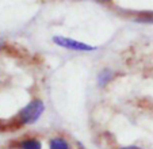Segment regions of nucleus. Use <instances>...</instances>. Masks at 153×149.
<instances>
[{"instance_id":"obj_9","label":"nucleus","mask_w":153,"mask_h":149,"mask_svg":"<svg viewBox=\"0 0 153 149\" xmlns=\"http://www.w3.org/2000/svg\"><path fill=\"white\" fill-rule=\"evenodd\" d=\"M77 149H87V148H84L83 145H80V144H79V146H77Z\"/></svg>"},{"instance_id":"obj_6","label":"nucleus","mask_w":153,"mask_h":149,"mask_svg":"<svg viewBox=\"0 0 153 149\" xmlns=\"http://www.w3.org/2000/svg\"><path fill=\"white\" fill-rule=\"evenodd\" d=\"M140 20H142V22H153V15H144L142 18H140Z\"/></svg>"},{"instance_id":"obj_2","label":"nucleus","mask_w":153,"mask_h":149,"mask_svg":"<svg viewBox=\"0 0 153 149\" xmlns=\"http://www.w3.org/2000/svg\"><path fill=\"white\" fill-rule=\"evenodd\" d=\"M53 42L57 43L58 46L65 49H69V50H77V52H92L95 50V46L87 45V43L79 42L75 41L72 38H67V37H53Z\"/></svg>"},{"instance_id":"obj_7","label":"nucleus","mask_w":153,"mask_h":149,"mask_svg":"<svg viewBox=\"0 0 153 149\" xmlns=\"http://www.w3.org/2000/svg\"><path fill=\"white\" fill-rule=\"evenodd\" d=\"M118 149H142L141 146H137V145H126V146H121Z\"/></svg>"},{"instance_id":"obj_8","label":"nucleus","mask_w":153,"mask_h":149,"mask_svg":"<svg viewBox=\"0 0 153 149\" xmlns=\"http://www.w3.org/2000/svg\"><path fill=\"white\" fill-rule=\"evenodd\" d=\"M4 46V42H3V39H0V48H3Z\"/></svg>"},{"instance_id":"obj_1","label":"nucleus","mask_w":153,"mask_h":149,"mask_svg":"<svg viewBox=\"0 0 153 149\" xmlns=\"http://www.w3.org/2000/svg\"><path fill=\"white\" fill-rule=\"evenodd\" d=\"M45 111V104L41 99H33L30 103H27L23 109L19 111L16 117L18 126H27L35 123Z\"/></svg>"},{"instance_id":"obj_5","label":"nucleus","mask_w":153,"mask_h":149,"mask_svg":"<svg viewBox=\"0 0 153 149\" xmlns=\"http://www.w3.org/2000/svg\"><path fill=\"white\" fill-rule=\"evenodd\" d=\"M113 77H114V73L110 69H103V71H100V73L98 74V84L100 87H104L113 80Z\"/></svg>"},{"instance_id":"obj_3","label":"nucleus","mask_w":153,"mask_h":149,"mask_svg":"<svg viewBox=\"0 0 153 149\" xmlns=\"http://www.w3.org/2000/svg\"><path fill=\"white\" fill-rule=\"evenodd\" d=\"M15 149H42V142L37 137H25L15 141L14 146Z\"/></svg>"},{"instance_id":"obj_4","label":"nucleus","mask_w":153,"mask_h":149,"mask_svg":"<svg viewBox=\"0 0 153 149\" xmlns=\"http://www.w3.org/2000/svg\"><path fill=\"white\" fill-rule=\"evenodd\" d=\"M48 146H49V149H72L71 142L62 136L52 137L49 140V142H48Z\"/></svg>"},{"instance_id":"obj_10","label":"nucleus","mask_w":153,"mask_h":149,"mask_svg":"<svg viewBox=\"0 0 153 149\" xmlns=\"http://www.w3.org/2000/svg\"><path fill=\"white\" fill-rule=\"evenodd\" d=\"M103 1H110V0H103Z\"/></svg>"}]
</instances>
